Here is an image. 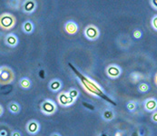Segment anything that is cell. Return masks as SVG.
Listing matches in <instances>:
<instances>
[{
	"mask_svg": "<svg viewBox=\"0 0 157 136\" xmlns=\"http://www.w3.org/2000/svg\"><path fill=\"white\" fill-rule=\"evenodd\" d=\"M136 107H137V104H136V102H135V101H130V102H128L127 104H126L127 110H128L129 112H131V113L135 112V110H136Z\"/></svg>",
	"mask_w": 157,
	"mask_h": 136,
	"instance_id": "ffe728a7",
	"label": "cell"
},
{
	"mask_svg": "<svg viewBox=\"0 0 157 136\" xmlns=\"http://www.w3.org/2000/svg\"><path fill=\"white\" fill-rule=\"evenodd\" d=\"M68 94H69V96L71 97V98H73L75 101H76L77 99H78V97H79V95H80V93H79V91L78 89H76V88H70L69 90L67 91Z\"/></svg>",
	"mask_w": 157,
	"mask_h": 136,
	"instance_id": "ac0fdd59",
	"label": "cell"
},
{
	"mask_svg": "<svg viewBox=\"0 0 157 136\" xmlns=\"http://www.w3.org/2000/svg\"><path fill=\"white\" fill-rule=\"evenodd\" d=\"M144 108L148 113H154L157 111V99L151 97L147 98L144 102Z\"/></svg>",
	"mask_w": 157,
	"mask_h": 136,
	"instance_id": "30bf717a",
	"label": "cell"
},
{
	"mask_svg": "<svg viewBox=\"0 0 157 136\" xmlns=\"http://www.w3.org/2000/svg\"><path fill=\"white\" fill-rule=\"evenodd\" d=\"M36 7H37L36 1H35V0H25V1H23L21 9H22L23 13H25L26 15H31L36 10Z\"/></svg>",
	"mask_w": 157,
	"mask_h": 136,
	"instance_id": "ba28073f",
	"label": "cell"
},
{
	"mask_svg": "<svg viewBox=\"0 0 157 136\" xmlns=\"http://www.w3.org/2000/svg\"><path fill=\"white\" fill-rule=\"evenodd\" d=\"M40 111L44 115L51 116L57 112V105L53 100L45 99L40 104Z\"/></svg>",
	"mask_w": 157,
	"mask_h": 136,
	"instance_id": "3957f363",
	"label": "cell"
},
{
	"mask_svg": "<svg viewBox=\"0 0 157 136\" xmlns=\"http://www.w3.org/2000/svg\"><path fill=\"white\" fill-rule=\"evenodd\" d=\"M151 26H152V28L155 31H157V15H155L152 17V19H151Z\"/></svg>",
	"mask_w": 157,
	"mask_h": 136,
	"instance_id": "7402d4cb",
	"label": "cell"
},
{
	"mask_svg": "<svg viewBox=\"0 0 157 136\" xmlns=\"http://www.w3.org/2000/svg\"><path fill=\"white\" fill-rule=\"evenodd\" d=\"M151 120H152V122H153V123H157V111L154 112V113H152Z\"/></svg>",
	"mask_w": 157,
	"mask_h": 136,
	"instance_id": "cb8c5ba5",
	"label": "cell"
},
{
	"mask_svg": "<svg viewBox=\"0 0 157 136\" xmlns=\"http://www.w3.org/2000/svg\"><path fill=\"white\" fill-rule=\"evenodd\" d=\"M7 109L12 114H18L21 112V106L20 104L16 102V101H12L8 104L7 105Z\"/></svg>",
	"mask_w": 157,
	"mask_h": 136,
	"instance_id": "5bb4252c",
	"label": "cell"
},
{
	"mask_svg": "<svg viewBox=\"0 0 157 136\" xmlns=\"http://www.w3.org/2000/svg\"><path fill=\"white\" fill-rule=\"evenodd\" d=\"M4 114V108L2 106V104H0V117Z\"/></svg>",
	"mask_w": 157,
	"mask_h": 136,
	"instance_id": "83f0119b",
	"label": "cell"
},
{
	"mask_svg": "<svg viewBox=\"0 0 157 136\" xmlns=\"http://www.w3.org/2000/svg\"><path fill=\"white\" fill-rule=\"evenodd\" d=\"M155 85L157 86V73L155 74Z\"/></svg>",
	"mask_w": 157,
	"mask_h": 136,
	"instance_id": "4dcf8cb0",
	"label": "cell"
},
{
	"mask_svg": "<svg viewBox=\"0 0 157 136\" xmlns=\"http://www.w3.org/2000/svg\"><path fill=\"white\" fill-rule=\"evenodd\" d=\"M2 70H3V66H0V74H1V73H2Z\"/></svg>",
	"mask_w": 157,
	"mask_h": 136,
	"instance_id": "1f68e13d",
	"label": "cell"
},
{
	"mask_svg": "<svg viewBox=\"0 0 157 136\" xmlns=\"http://www.w3.org/2000/svg\"><path fill=\"white\" fill-rule=\"evenodd\" d=\"M16 79L15 72L9 66H3L2 73L0 74V85H6L12 84Z\"/></svg>",
	"mask_w": 157,
	"mask_h": 136,
	"instance_id": "7a4b0ae2",
	"label": "cell"
},
{
	"mask_svg": "<svg viewBox=\"0 0 157 136\" xmlns=\"http://www.w3.org/2000/svg\"><path fill=\"white\" fill-rule=\"evenodd\" d=\"M105 74L110 79H117L122 74V68L118 65L111 64L105 68Z\"/></svg>",
	"mask_w": 157,
	"mask_h": 136,
	"instance_id": "8992f818",
	"label": "cell"
},
{
	"mask_svg": "<svg viewBox=\"0 0 157 136\" xmlns=\"http://www.w3.org/2000/svg\"><path fill=\"white\" fill-rule=\"evenodd\" d=\"M5 45L10 48H15L17 47L19 44V39L17 37V36L14 33H9L5 36L4 39Z\"/></svg>",
	"mask_w": 157,
	"mask_h": 136,
	"instance_id": "9c48e42d",
	"label": "cell"
},
{
	"mask_svg": "<svg viewBox=\"0 0 157 136\" xmlns=\"http://www.w3.org/2000/svg\"><path fill=\"white\" fill-rule=\"evenodd\" d=\"M98 136H110L108 134H105V133H102V134H100Z\"/></svg>",
	"mask_w": 157,
	"mask_h": 136,
	"instance_id": "f546056e",
	"label": "cell"
},
{
	"mask_svg": "<svg viewBox=\"0 0 157 136\" xmlns=\"http://www.w3.org/2000/svg\"><path fill=\"white\" fill-rule=\"evenodd\" d=\"M11 136H22V133L18 130H14L11 133Z\"/></svg>",
	"mask_w": 157,
	"mask_h": 136,
	"instance_id": "484cf974",
	"label": "cell"
},
{
	"mask_svg": "<svg viewBox=\"0 0 157 136\" xmlns=\"http://www.w3.org/2000/svg\"><path fill=\"white\" fill-rule=\"evenodd\" d=\"M50 136H62L60 134H58V133H53Z\"/></svg>",
	"mask_w": 157,
	"mask_h": 136,
	"instance_id": "f1b7e54d",
	"label": "cell"
},
{
	"mask_svg": "<svg viewBox=\"0 0 157 136\" xmlns=\"http://www.w3.org/2000/svg\"><path fill=\"white\" fill-rule=\"evenodd\" d=\"M84 36L89 41H95L100 37V30L94 25H88L84 30Z\"/></svg>",
	"mask_w": 157,
	"mask_h": 136,
	"instance_id": "277c9868",
	"label": "cell"
},
{
	"mask_svg": "<svg viewBox=\"0 0 157 136\" xmlns=\"http://www.w3.org/2000/svg\"><path fill=\"white\" fill-rule=\"evenodd\" d=\"M56 100H57L58 104L61 105L62 107H69V106L73 105L75 103V101L69 96L67 92H61V93H59L57 94Z\"/></svg>",
	"mask_w": 157,
	"mask_h": 136,
	"instance_id": "5b68a950",
	"label": "cell"
},
{
	"mask_svg": "<svg viewBox=\"0 0 157 136\" xmlns=\"http://www.w3.org/2000/svg\"><path fill=\"white\" fill-rule=\"evenodd\" d=\"M114 136H124V133L121 132V131H117V132L114 134Z\"/></svg>",
	"mask_w": 157,
	"mask_h": 136,
	"instance_id": "4316f807",
	"label": "cell"
},
{
	"mask_svg": "<svg viewBox=\"0 0 157 136\" xmlns=\"http://www.w3.org/2000/svg\"><path fill=\"white\" fill-rule=\"evenodd\" d=\"M41 129V125L38 121L36 120H30L27 122L25 125V131L28 134L30 135H36L39 133Z\"/></svg>",
	"mask_w": 157,
	"mask_h": 136,
	"instance_id": "52a82bcc",
	"label": "cell"
},
{
	"mask_svg": "<svg viewBox=\"0 0 157 136\" xmlns=\"http://www.w3.org/2000/svg\"><path fill=\"white\" fill-rule=\"evenodd\" d=\"M11 133L12 132L9 133L6 129L3 128V129L0 130V136H11Z\"/></svg>",
	"mask_w": 157,
	"mask_h": 136,
	"instance_id": "603a6c76",
	"label": "cell"
},
{
	"mask_svg": "<svg viewBox=\"0 0 157 136\" xmlns=\"http://www.w3.org/2000/svg\"><path fill=\"white\" fill-rule=\"evenodd\" d=\"M133 36L135 37V39H141L143 36V32L140 29H135L133 32Z\"/></svg>",
	"mask_w": 157,
	"mask_h": 136,
	"instance_id": "44dd1931",
	"label": "cell"
},
{
	"mask_svg": "<svg viewBox=\"0 0 157 136\" xmlns=\"http://www.w3.org/2000/svg\"><path fill=\"white\" fill-rule=\"evenodd\" d=\"M64 28H65V31L67 33L68 35H71V36L75 35L78 32V29H79L78 25L73 20H69V21L66 23L65 25H64Z\"/></svg>",
	"mask_w": 157,
	"mask_h": 136,
	"instance_id": "7c38bea8",
	"label": "cell"
},
{
	"mask_svg": "<svg viewBox=\"0 0 157 136\" xmlns=\"http://www.w3.org/2000/svg\"><path fill=\"white\" fill-rule=\"evenodd\" d=\"M62 87H63V83L58 78H54V79L50 80V82L48 83V88L53 93L59 92L62 89Z\"/></svg>",
	"mask_w": 157,
	"mask_h": 136,
	"instance_id": "8fae6325",
	"label": "cell"
},
{
	"mask_svg": "<svg viewBox=\"0 0 157 136\" xmlns=\"http://www.w3.org/2000/svg\"><path fill=\"white\" fill-rule=\"evenodd\" d=\"M150 6L157 11V0H151L150 1Z\"/></svg>",
	"mask_w": 157,
	"mask_h": 136,
	"instance_id": "d4e9b609",
	"label": "cell"
},
{
	"mask_svg": "<svg viewBox=\"0 0 157 136\" xmlns=\"http://www.w3.org/2000/svg\"><path fill=\"white\" fill-rule=\"evenodd\" d=\"M18 85L23 90H29L32 87V81L28 77H22L18 82Z\"/></svg>",
	"mask_w": 157,
	"mask_h": 136,
	"instance_id": "2e32d148",
	"label": "cell"
},
{
	"mask_svg": "<svg viewBox=\"0 0 157 136\" xmlns=\"http://www.w3.org/2000/svg\"><path fill=\"white\" fill-rule=\"evenodd\" d=\"M17 24L16 17L8 12H5L0 15V29L4 31L12 30Z\"/></svg>",
	"mask_w": 157,
	"mask_h": 136,
	"instance_id": "6da1fadb",
	"label": "cell"
},
{
	"mask_svg": "<svg viewBox=\"0 0 157 136\" xmlns=\"http://www.w3.org/2000/svg\"><path fill=\"white\" fill-rule=\"evenodd\" d=\"M102 119L105 122H111L114 119L115 114L112 109H105L102 112Z\"/></svg>",
	"mask_w": 157,
	"mask_h": 136,
	"instance_id": "9a60e30c",
	"label": "cell"
},
{
	"mask_svg": "<svg viewBox=\"0 0 157 136\" xmlns=\"http://www.w3.org/2000/svg\"><path fill=\"white\" fill-rule=\"evenodd\" d=\"M23 2L21 1H18V0H14V1H8L6 3V6H9L10 8L12 9H15V10H18L20 8V6H22Z\"/></svg>",
	"mask_w": 157,
	"mask_h": 136,
	"instance_id": "e0dca14e",
	"label": "cell"
},
{
	"mask_svg": "<svg viewBox=\"0 0 157 136\" xmlns=\"http://www.w3.org/2000/svg\"><path fill=\"white\" fill-rule=\"evenodd\" d=\"M22 31L26 35H31L35 31V24L31 20H25L22 24Z\"/></svg>",
	"mask_w": 157,
	"mask_h": 136,
	"instance_id": "4fadbf2b",
	"label": "cell"
},
{
	"mask_svg": "<svg viewBox=\"0 0 157 136\" xmlns=\"http://www.w3.org/2000/svg\"><path fill=\"white\" fill-rule=\"evenodd\" d=\"M138 91L140 92V93H147L148 91L150 90V86H149V85L148 84H146V83H141L139 85H138Z\"/></svg>",
	"mask_w": 157,
	"mask_h": 136,
	"instance_id": "d6986e66",
	"label": "cell"
}]
</instances>
